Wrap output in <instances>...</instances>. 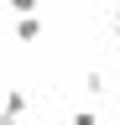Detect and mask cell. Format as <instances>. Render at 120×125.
I'll use <instances>...</instances> for the list:
<instances>
[{"label": "cell", "instance_id": "3957f363", "mask_svg": "<svg viewBox=\"0 0 120 125\" xmlns=\"http://www.w3.org/2000/svg\"><path fill=\"white\" fill-rule=\"evenodd\" d=\"M0 109H11V115H26V94H21V89H11V94H5V104H0Z\"/></svg>", "mask_w": 120, "mask_h": 125}, {"label": "cell", "instance_id": "52a82bcc", "mask_svg": "<svg viewBox=\"0 0 120 125\" xmlns=\"http://www.w3.org/2000/svg\"><path fill=\"white\" fill-rule=\"evenodd\" d=\"M5 16H11V0H0V21H5Z\"/></svg>", "mask_w": 120, "mask_h": 125}, {"label": "cell", "instance_id": "277c9868", "mask_svg": "<svg viewBox=\"0 0 120 125\" xmlns=\"http://www.w3.org/2000/svg\"><path fill=\"white\" fill-rule=\"evenodd\" d=\"M42 0H11V16H37Z\"/></svg>", "mask_w": 120, "mask_h": 125}, {"label": "cell", "instance_id": "8992f818", "mask_svg": "<svg viewBox=\"0 0 120 125\" xmlns=\"http://www.w3.org/2000/svg\"><path fill=\"white\" fill-rule=\"evenodd\" d=\"M0 125H21V115H11V109H0Z\"/></svg>", "mask_w": 120, "mask_h": 125}, {"label": "cell", "instance_id": "5b68a950", "mask_svg": "<svg viewBox=\"0 0 120 125\" xmlns=\"http://www.w3.org/2000/svg\"><path fill=\"white\" fill-rule=\"evenodd\" d=\"M73 125H99V115H94V109H78V115H73Z\"/></svg>", "mask_w": 120, "mask_h": 125}, {"label": "cell", "instance_id": "9c48e42d", "mask_svg": "<svg viewBox=\"0 0 120 125\" xmlns=\"http://www.w3.org/2000/svg\"><path fill=\"white\" fill-rule=\"evenodd\" d=\"M115 52H120V31H115Z\"/></svg>", "mask_w": 120, "mask_h": 125}, {"label": "cell", "instance_id": "ba28073f", "mask_svg": "<svg viewBox=\"0 0 120 125\" xmlns=\"http://www.w3.org/2000/svg\"><path fill=\"white\" fill-rule=\"evenodd\" d=\"M115 26H120V0H115Z\"/></svg>", "mask_w": 120, "mask_h": 125}, {"label": "cell", "instance_id": "6da1fadb", "mask_svg": "<svg viewBox=\"0 0 120 125\" xmlns=\"http://www.w3.org/2000/svg\"><path fill=\"white\" fill-rule=\"evenodd\" d=\"M11 31H16V42H37V37H42V21H37V16H16Z\"/></svg>", "mask_w": 120, "mask_h": 125}, {"label": "cell", "instance_id": "7a4b0ae2", "mask_svg": "<svg viewBox=\"0 0 120 125\" xmlns=\"http://www.w3.org/2000/svg\"><path fill=\"white\" fill-rule=\"evenodd\" d=\"M104 89H110V78H104L99 68H89V73H84V94H89V99H99Z\"/></svg>", "mask_w": 120, "mask_h": 125}]
</instances>
